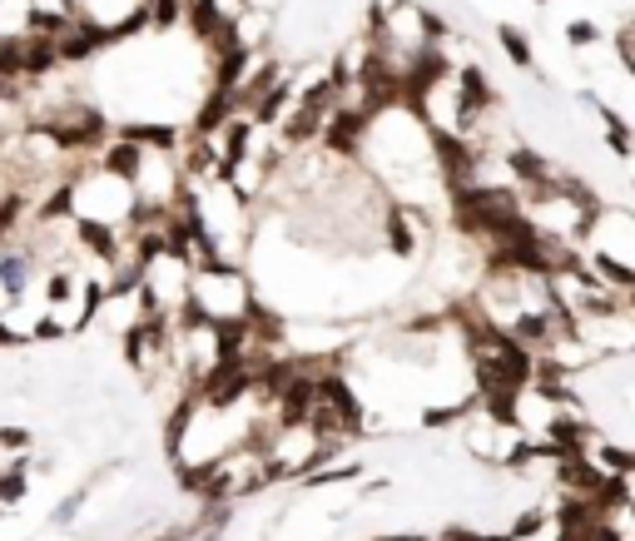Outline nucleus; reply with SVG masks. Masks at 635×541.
I'll return each instance as SVG.
<instances>
[{
  "label": "nucleus",
  "instance_id": "f257e3e1",
  "mask_svg": "<svg viewBox=\"0 0 635 541\" xmlns=\"http://www.w3.org/2000/svg\"><path fill=\"white\" fill-rule=\"evenodd\" d=\"M189 313H199L204 323L224 328V333H244L268 313L258 278L249 264H229V259H204L194 264V288H189Z\"/></svg>",
  "mask_w": 635,
  "mask_h": 541
},
{
  "label": "nucleus",
  "instance_id": "f03ea898",
  "mask_svg": "<svg viewBox=\"0 0 635 541\" xmlns=\"http://www.w3.org/2000/svg\"><path fill=\"white\" fill-rule=\"evenodd\" d=\"M581 254L606 269L616 283L635 288V204H621V199H601L586 239H581Z\"/></svg>",
  "mask_w": 635,
  "mask_h": 541
},
{
  "label": "nucleus",
  "instance_id": "7ed1b4c3",
  "mask_svg": "<svg viewBox=\"0 0 635 541\" xmlns=\"http://www.w3.org/2000/svg\"><path fill=\"white\" fill-rule=\"evenodd\" d=\"M497 50L507 55V65L516 75H541V60H536V50H531V30H526V25L502 20V25H497Z\"/></svg>",
  "mask_w": 635,
  "mask_h": 541
},
{
  "label": "nucleus",
  "instance_id": "20e7f679",
  "mask_svg": "<svg viewBox=\"0 0 635 541\" xmlns=\"http://www.w3.org/2000/svg\"><path fill=\"white\" fill-rule=\"evenodd\" d=\"M601 20H591V15H576V20H566V30H561V45L571 50V55H591V50H601Z\"/></svg>",
  "mask_w": 635,
  "mask_h": 541
},
{
  "label": "nucleus",
  "instance_id": "39448f33",
  "mask_svg": "<svg viewBox=\"0 0 635 541\" xmlns=\"http://www.w3.org/2000/svg\"><path fill=\"white\" fill-rule=\"evenodd\" d=\"M35 452V432L25 422H0V457H30Z\"/></svg>",
  "mask_w": 635,
  "mask_h": 541
},
{
  "label": "nucleus",
  "instance_id": "423d86ee",
  "mask_svg": "<svg viewBox=\"0 0 635 541\" xmlns=\"http://www.w3.org/2000/svg\"><path fill=\"white\" fill-rule=\"evenodd\" d=\"M10 308H15V293H10V283H5V278H0V318H5V313H10Z\"/></svg>",
  "mask_w": 635,
  "mask_h": 541
},
{
  "label": "nucleus",
  "instance_id": "0eeeda50",
  "mask_svg": "<svg viewBox=\"0 0 635 541\" xmlns=\"http://www.w3.org/2000/svg\"><path fill=\"white\" fill-rule=\"evenodd\" d=\"M566 541H601V537H596L591 527H576V532H571V537H566Z\"/></svg>",
  "mask_w": 635,
  "mask_h": 541
}]
</instances>
